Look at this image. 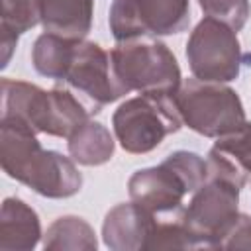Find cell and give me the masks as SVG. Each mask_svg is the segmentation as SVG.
I'll return each instance as SVG.
<instances>
[{"mask_svg": "<svg viewBox=\"0 0 251 251\" xmlns=\"http://www.w3.org/2000/svg\"><path fill=\"white\" fill-rule=\"evenodd\" d=\"M2 118L22 120L35 133L69 139L90 120V112L67 86L43 90L25 80L2 78Z\"/></svg>", "mask_w": 251, "mask_h": 251, "instance_id": "7a4b0ae2", "label": "cell"}, {"mask_svg": "<svg viewBox=\"0 0 251 251\" xmlns=\"http://www.w3.org/2000/svg\"><path fill=\"white\" fill-rule=\"evenodd\" d=\"M116 149L114 137L100 122H84L69 137V155L75 163L84 167H98L112 159Z\"/></svg>", "mask_w": 251, "mask_h": 251, "instance_id": "5bb4252c", "label": "cell"}, {"mask_svg": "<svg viewBox=\"0 0 251 251\" xmlns=\"http://www.w3.org/2000/svg\"><path fill=\"white\" fill-rule=\"evenodd\" d=\"M76 41L78 39H67V37L51 33V31L41 33L31 47L33 69L41 76H47V78L61 82L67 75L69 65H71Z\"/></svg>", "mask_w": 251, "mask_h": 251, "instance_id": "9a60e30c", "label": "cell"}, {"mask_svg": "<svg viewBox=\"0 0 251 251\" xmlns=\"http://www.w3.org/2000/svg\"><path fill=\"white\" fill-rule=\"evenodd\" d=\"M155 226V214L131 200L127 204L114 206L106 214L102 239L112 251H141L147 247Z\"/></svg>", "mask_w": 251, "mask_h": 251, "instance_id": "8fae6325", "label": "cell"}, {"mask_svg": "<svg viewBox=\"0 0 251 251\" xmlns=\"http://www.w3.org/2000/svg\"><path fill=\"white\" fill-rule=\"evenodd\" d=\"M0 163L10 178L45 198H69L82 188L75 161L43 149L37 133L16 118H0Z\"/></svg>", "mask_w": 251, "mask_h": 251, "instance_id": "6da1fadb", "label": "cell"}, {"mask_svg": "<svg viewBox=\"0 0 251 251\" xmlns=\"http://www.w3.org/2000/svg\"><path fill=\"white\" fill-rule=\"evenodd\" d=\"M127 192L135 204L153 214H161L178 210L192 188L178 167L167 157L157 167L135 171L127 180Z\"/></svg>", "mask_w": 251, "mask_h": 251, "instance_id": "30bf717a", "label": "cell"}, {"mask_svg": "<svg viewBox=\"0 0 251 251\" xmlns=\"http://www.w3.org/2000/svg\"><path fill=\"white\" fill-rule=\"evenodd\" d=\"M222 249H251V218L247 214L239 212L235 224L222 243Z\"/></svg>", "mask_w": 251, "mask_h": 251, "instance_id": "44dd1931", "label": "cell"}, {"mask_svg": "<svg viewBox=\"0 0 251 251\" xmlns=\"http://www.w3.org/2000/svg\"><path fill=\"white\" fill-rule=\"evenodd\" d=\"M145 249H196L194 237L180 218L175 222H157Z\"/></svg>", "mask_w": 251, "mask_h": 251, "instance_id": "d6986e66", "label": "cell"}, {"mask_svg": "<svg viewBox=\"0 0 251 251\" xmlns=\"http://www.w3.org/2000/svg\"><path fill=\"white\" fill-rule=\"evenodd\" d=\"M94 0H43L45 31L67 39H84L92 27Z\"/></svg>", "mask_w": 251, "mask_h": 251, "instance_id": "4fadbf2b", "label": "cell"}, {"mask_svg": "<svg viewBox=\"0 0 251 251\" xmlns=\"http://www.w3.org/2000/svg\"><path fill=\"white\" fill-rule=\"evenodd\" d=\"M114 73L120 84L141 94L173 96L180 82V67L173 51L157 37H133L118 41L110 51Z\"/></svg>", "mask_w": 251, "mask_h": 251, "instance_id": "3957f363", "label": "cell"}, {"mask_svg": "<svg viewBox=\"0 0 251 251\" xmlns=\"http://www.w3.org/2000/svg\"><path fill=\"white\" fill-rule=\"evenodd\" d=\"M116 41L180 33L190 24L188 0H114L108 16Z\"/></svg>", "mask_w": 251, "mask_h": 251, "instance_id": "ba28073f", "label": "cell"}, {"mask_svg": "<svg viewBox=\"0 0 251 251\" xmlns=\"http://www.w3.org/2000/svg\"><path fill=\"white\" fill-rule=\"evenodd\" d=\"M241 186L222 175L208 178L192 192L180 220L194 237L196 249H222V243L239 216Z\"/></svg>", "mask_w": 251, "mask_h": 251, "instance_id": "8992f818", "label": "cell"}, {"mask_svg": "<svg viewBox=\"0 0 251 251\" xmlns=\"http://www.w3.org/2000/svg\"><path fill=\"white\" fill-rule=\"evenodd\" d=\"M231 167L241 171L243 175H251V122H243L237 129L216 137L212 149Z\"/></svg>", "mask_w": 251, "mask_h": 251, "instance_id": "ac0fdd59", "label": "cell"}, {"mask_svg": "<svg viewBox=\"0 0 251 251\" xmlns=\"http://www.w3.org/2000/svg\"><path fill=\"white\" fill-rule=\"evenodd\" d=\"M116 139L124 151L143 155L176 133L182 126L180 114L169 94H139L118 106L112 116Z\"/></svg>", "mask_w": 251, "mask_h": 251, "instance_id": "5b68a950", "label": "cell"}, {"mask_svg": "<svg viewBox=\"0 0 251 251\" xmlns=\"http://www.w3.org/2000/svg\"><path fill=\"white\" fill-rule=\"evenodd\" d=\"M43 20V0H2L0 35L18 39Z\"/></svg>", "mask_w": 251, "mask_h": 251, "instance_id": "e0dca14e", "label": "cell"}, {"mask_svg": "<svg viewBox=\"0 0 251 251\" xmlns=\"http://www.w3.org/2000/svg\"><path fill=\"white\" fill-rule=\"evenodd\" d=\"M186 59L196 78L229 82L239 76L243 53L235 31L206 16L196 24L186 41Z\"/></svg>", "mask_w": 251, "mask_h": 251, "instance_id": "52a82bcc", "label": "cell"}, {"mask_svg": "<svg viewBox=\"0 0 251 251\" xmlns=\"http://www.w3.org/2000/svg\"><path fill=\"white\" fill-rule=\"evenodd\" d=\"M196 2L208 18H214L229 25L233 31H239L251 14L249 0H196Z\"/></svg>", "mask_w": 251, "mask_h": 251, "instance_id": "ffe728a7", "label": "cell"}, {"mask_svg": "<svg viewBox=\"0 0 251 251\" xmlns=\"http://www.w3.org/2000/svg\"><path fill=\"white\" fill-rule=\"evenodd\" d=\"M41 237L37 212L20 198H4L0 210V251H31Z\"/></svg>", "mask_w": 251, "mask_h": 251, "instance_id": "7c38bea8", "label": "cell"}, {"mask_svg": "<svg viewBox=\"0 0 251 251\" xmlns=\"http://www.w3.org/2000/svg\"><path fill=\"white\" fill-rule=\"evenodd\" d=\"M98 247L92 226L78 216L57 218L43 233L45 251H94Z\"/></svg>", "mask_w": 251, "mask_h": 251, "instance_id": "2e32d148", "label": "cell"}, {"mask_svg": "<svg viewBox=\"0 0 251 251\" xmlns=\"http://www.w3.org/2000/svg\"><path fill=\"white\" fill-rule=\"evenodd\" d=\"M61 82L86 106L90 116L127 94L114 73L110 53L86 39L75 43L71 65Z\"/></svg>", "mask_w": 251, "mask_h": 251, "instance_id": "9c48e42d", "label": "cell"}, {"mask_svg": "<svg viewBox=\"0 0 251 251\" xmlns=\"http://www.w3.org/2000/svg\"><path fill=\"white\" fill-rule=\"evenodd\" d=\"M173 100L182 124L204 137H222L245 122L241 98L224 82L186 78Z\"/></svg>", "mask_w": 251, "mask_h": 251, "instance_id": "277c9868", "label": "cell"}]
</instances>
